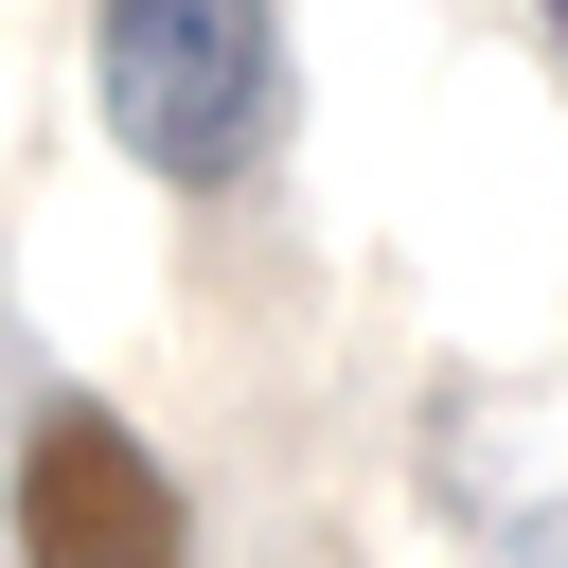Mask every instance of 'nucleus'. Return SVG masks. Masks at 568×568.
<instances>
[{"mask_svg": "<svg viewBox=\"0 0 568 568\" xmlns=\"http://www.w3.org/2000/svg\"><path fill=\"white\" fill-rule=\"evenodd\" d=\"M89 53H106V124H124L142 178L213 195V178L266 160V106H284V36H266V0H106Z\"/></svg>", "mask_w": 568, "mask_h": 568, "instance_id": "f257e3e1", "label": "nucleus"}, {"mask_svg": "<svg viewBox=\"0 0 568 568\" xmlns=\"http://www.w3.org/2000/svg\"><path fill=\"white\" fill-rule=\"evenodd\" d=\"M550 36H568V0H550Z\"/></svg>", "mask_w": 568, "mask_h": 568, "instance_id": "7ed1b4c3", "label": "nucleus"}, {"mask_svg": "<svg viewBox=\"0 0 568 568\" xmlns=\"http://www.w3.org/2000/svg\"><path fill=\"white\" fill-rule=\"evenodd\" d=\"M18 568H195L178 479L106 408H36V444H18Z\"/></svg>", "mask_w": 568, "mask_h": 568, "instance_id": "f03ea898", "label": "nucleus"}]
</instances>
